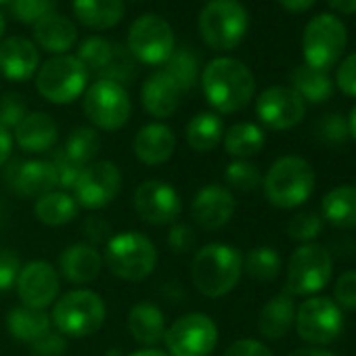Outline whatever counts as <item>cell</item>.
I'll use <instances>...</instances> for the list:
<instances>
[{
	"instance_id": "obj_1",
	"label": "cell",
	"mask_w": 356,
	"mask_h": 356,
	"mask_svg": "<svg viewBox=\"0 0 356 356\" xmlns=\"http://www.w3.org/2000/svg\"><path fill=\"white\" fill-rule=\"evenodd\" d=\"M202 86L208 103L216 111L235 113L252 101L256 80L245 63L233 57H218L206 65Z\"/></svg>"
},
{
	"instance_id": "obj_2",
	"label": "cell",
	"mask_w": 356,
	"mask_h": 356,
	"mask_svg": "<svg viewBox=\"0 0 356 356\" xmlns=\"http://www.w3.org/2000/svg\"><path fill=\"white\" fill-rule=\"evenodd\" d=\"M243 273V256L227 243H210L202 248L191 264V279L200 293L222 298L233 291Z\"/></svg>"
},
{
	"instance_id": "obj_3",
	"label": "cell",
	"mask_w": 356,
	"mask_h": 356,
	"mask_svg": "<svg viewBox=\"0 0 356 356\" xmlns=\"http://www.w3.org/2000/svg\"><path fill=\"white\" fill-rule=\"evenodd\" d=\"M314 191V170L298 155L277 159L264 176V195L270 206L291 210L302 206Z\"/></svg>"
},
{
	"instance_id": "obj_4",
	"label": "cell",
	"mask_w": 356,
	"mask_h": 356,
	"mask_svg": "<svg viewBox=\"0 0 356 356\" xmlns=\"http://www.w3.org/2000/svg\"><path fill=\"white\" fill-rule=\"evenodd\" d=\"M248 11L237 0H208L197 28L204 42L214 51H233L248 34Z\"/></svg>"
},
{
	"instance_id": "obj_5",
	"label": "cell",
	"mask_w": 356,
	"mask_h": 356,
	"mask_svg": "<svg viewBox=\"0 0 356 356\" xmlns=\"http://www.w3.org/2000/svg\"><path fill=\"white\" fill-rule=\"evenodd\" d=\"M105 264L113 277L124 281H140L155 270L157 250L143 233H120L107 241Z\"/></svg>"
},
{
	"instance_id": "obj_6",
	"label": "cell",
	"mask_w": 356,
	"mask_h": 356,
	"mask_svg": "<svg viewBox=\"0 0 356 356\" xmlns=\"http://www.w3.org/2000/svg\"><path fill=\"white\" fill-rule=\"evenodd\" d=\"M105 314V304L99 293L90 289H74L55 302L51 321L61 335L88 337L103 327Z\"/></svg>"
},
{
	"instance_id": "obj_7",
	"label": "cell",
	"mask_w": 356,
	"mask_h": 356,
	"mask_svg": "<svg viewBox=\"0 0 356 356\" xmlns=\"http://www.w3.org/2000/svg\"><path fill=\"white\" fill-rule=\"evenodd\" d=\"M88 82L86 67L74 55L51 57L36 74V88L49 103L67 105L84 95Z\"/></svg>"
},
{
	"instance_id": "obj_8",
	"label": "cell",
	"mask_w": 356,
	"mask_h": 356,
	"mask_svg": "<svg viewBox=\"0 0 356 356\" xmlns=\"http://www.w3.org/2000/svg\"><path fill=\"white\" fill-rule=\"evenodd\" d=\"M86 118L101 130L113 132L126 126L132 113V103L128 90L122 82L101 78L86 88L82 101Z\"/></svg>"
},
{
	"instance_id": "obj_9",
	"label": "cell",
	"mask_w": 356,
	"mask_h": 356,
	"mask_svg": "<svg viewBox=\"0 0 356 356\" xmlns=\"http://www.w3.org/2000/svg\"><path fill=\"white\" fill-rule=\"evenodd\" d=\"M331 254L318 243L300 245L287 264V293L289 296H312L327 287L331 279Z\"/></svg>"
},
{
	"instance_id": "obj_10",
	"label": "cell",
	"mask_w": 356,
	"mask_h": 356,
	"mask_svg": "<svg viewBox=\"0 0 356 356\" xmlns=\"http://www.w3.org/2000/svg\"><path fill=\"white\" fill-rule=\"evenodd\" d=\"M348 42V32L335 15L323 13L308 22L302 38V51L306 65L327 72L335 61H339Z\"/></svg>"
},
{
	"instance_id": "obj_11",
	"label": "cell",
	"mask_w": 356,
	"mask_h": 356,
	"mask_svg": "<svg viewBox=\"0 0 356 356\" xmlns=\"http://www.w3.org/2000/svg\"><path fill=\"white\" fill-rule=\"evenodd\" d=\"M128 49L145 65H163L174 53V32L163 17L153 13L140 15L130 26Z\"/></svg>"
},
{
	"instance_id": "obj_12",
	"label": "cell",
	"mask_w": 356,
	"mask_h": 356,
	"mask_svg": "<svg viewBox=\"0 0 356 356\" xmlns=\"http://www.w3.org/2000/svg\"><path fill=\"white\" fill-rule=\"evenodd\" d=\"M163 339L172 356H208L218 343V327L208 314L191 312L176 318Z\"/></svg>"
},
{
	"instance_id": "obj_13",
	"label": "cell",
	"mask_w": 356,
	"mask_h": 356,
	"mask_svg": "<svg viewBox=\"0 0 356 356\" xmlns=\"http://www.w3.org/2000/svg\"><path fill=\"white\" fill-rule=\"evenodd\" d=\"M343 329L341 308L323 296H312L296 310V331L312 346H325L333 341Z\"/></svg>"
},
{
	"instance_id": "obj_14",
	"label": "cell",
	"mask_w": 356,
	"mask_h": 356,
	"mask_svg": "<svg viewBox=\"0 0 356 356\" xmlns=\"http://www.w3.org/2000/svg\"><path fill=\"white\" fill-rule=\"evenodd\" d=\"M122 189V174L113 161H95L82 168L74 185V200L78 208L101 210L107 208Z\"/></svg>"
},
{
	"instance_id": "obj_15",
	"label": "cell",
	"mask_w": 356,
	"mask_h": 356,
	"mask_svg": "<svg viewBox=\"0 0 356 356\" xmlns=\"http://www.w3.org/2000/svg\"><path fill=\"white\" fill-rule=\"evenodd\" d=\"M260 122L270 130H289L306 115L304 99L287 86H270L256 101Z\"/></svg>"
},
{
	"instance_id": "obj_16",
	"label": "cell",
	"mask_w": 356,
	"mask_h": 356,
	"mask_svg": "<svg viewBox=\"0 0 356 356\" xmlns=\"http://www.w3.org/2000/svg\"><path fill=\"white\" fill-rule=\"evenodd\" d=\"M134 210L149 225H174L181 216V195L168 183L145 181L134 191Z\"/></svg>"
},
{
	"instance_id": "obj_17",
	"label": "cell",
	"mask_w": 356,
	"mask_h": 356,
	"mask_svg": "<svg viewBox=\"0 0 356 356\" xmlns=\"http://www.w3.org/2000/svg\"><path fill=\"white\" fill-rule=\"evenodd\" d=\"M15 287L24 306L44 310L59 296V275L49 262L36 260L19 270Z\"/></svg>"
},
{
	"instance_id": "obj_18",
	"label": "cell",
	"mask_w": 356,
	"mask_h": 356,
	"mask_svg": "<svg viewBox=\"0 0 356 356\" xmlns=\"http://www.w3.org/2000/svg\"><path fill=\"white\" fill-rule=\"evenodd\" d=\"M235 214V197L220 185H208L197 191L191 204V218L204 231L222 229Z\"/></svg>"
},
{
	"instance_id": "obj_19",
	"label": "cell",
	"mask_w": 356,
	"mask_h": 356,
	"mask_svg": "<svg viewBox=\"0 0 356 356\" xmlns=\"http://www.w3.org/2000/svg\"><path fill=\"white\" fill-rule=\"evenodd\" d=\"M40 65L38 47L24 38L11 36L0 42V74L13 82L30 80Z\"/></svg>"
},
{
	"instance_id": "obj_20",
	"label": "cell",
	"mask_w": 356,
	"mask_h": 356,
	"mask_svg": "<svg viewBox=\"0 0 356 356\" xmlns=\"http://www.w3.org/2000/svg\"><path fill=\"white\" fill-rule=\"evenodd\" d=\"M181 97H183L181 86H178L163 70L151 74L145 80L143 90H140L143 107L147 109L149 115L157 120L170 118L178 109V105H181Z\"/></svg>"
},
{
	"instance_id": "obj_21",
	"label": "cell",
	"mask_w": 356,
	"mask_h": 356,
	"mask_svg": "<svg viewBox=\"0 0 356 356\" xmlns=\"http://www.w3.org/2000/svg\"><path fill=\"white\" fill-rule=\"evenodd\" d=\"M176 149V136L165 124H147L143 126L132 143L134 155L147 165L165 163Z\"/></svg>"
},
{
	"instance_id": "obj_22",
	"label": "cell",
	"mask_w": 356,
	"mask_h": 356,
	"mask_svg": "<svg viewBox=\"0 0 356 356\" xmlns=\"http://www.w3.org/2000/svg\"><path fill=\"white\" fill-rule=\"evenodd\" d=\"M34 40L47 53L65 55L76 44L78 30L65 15L53 11L34 24Z\"/></svg>"
},
{
	"instance_id": "obj_23",
	"label": "cell",
	"mask_w": 356,
	"mask_h": 356,
	"mask_svg": "<svg viewBox=\"0 0 356 356\" xmlns=\"http://www.w3.org/2000/svg\"><path fill=\"white\" fill-rule=\"evenodd\" d=\"M15 191L24 197H44L55 191L59 185V176L53 165V161L44 159H32L19 165L15 174Z\"/></svg>"
},
{
	"instance_id": "obj_24",
	"label": "cell",
	"mask_w": 356,
	"mask_h": 356,
	"mask_svg": "<svg viewBox=\"0 0 356 356\" xmlns=\"http://www.w3.org/2000/svg\"><path fill=\"white\" fill-rule=\"evenodd\" d=\"M57 136H59V130H57L55 120L42 111L28 113L24 122L15 128L17 145L30 153H44L53 149V145L57 143Z\"/></svg>"
},
{
	"instance_id": "obj_25",
	"label": "cell",
	"mask_w": 356,
	"mask_h": 356,
	"mask_svg": "<svg viewBox=\"0 0 356 356\" xmlns=\"http://www.w3.org/2000/svg\"><path fill=\"white\" fill-rule=\"evenodd\" d=\"M59 264H61L63 277L70 283L84 285V283H90L99 277L101 266H103V258L92 245L76 243L61 254Z\"/></svg>"
},
{
	"instance_id": "obj_26",
	"label": "cell",
	"mask_w": 356,
	"mask_h": 356,
	"mask_svg": "<svg viewBox=\"0 0 356 356\" xmlns=\"http://www.w3.org/2000/svg\"><path fill=\"white\" fill-rule=\"evenodd\" d=\"M293 323H296V304L287 291L270 298L258 316V329L268 339L285 337Z\"/></svg>"
},
{
	"instance_id": "obj_27",
	"label": "cell",
	"mask_w": 356,
	"mask_h": 356,
	"mask_svg": "<svg viewBox=\"0 0 356 356\" xmlns=\"http://www.w3.org/2000/svg\"><path fill=\"white\" fill-rule=\"evenodd\" d=\"M128 329L132 337L143 346H155L165 335L163 312L151 302H138L130 308Z\"/></svg>"
},
{
	"instance_id": "obj_28",
	"label": "cell",
	"mask_w": 356,
	"mask_h": 356,
	"mask_svg": "<svg viewBox=\"0 0 356 356\" xmlns=\"http://www.w3.org/2000/svg\"><path fill=\"white\" fill-rule=\"evenodd\" d=\"M74 13L90 30H111L124 17V0H74Z\"/></svg>"
},
{
	"instance_id": "obj_29",
	"label": "cell",
	"mask_w": 356,
	"mask_h": 356,
	"mask_svg": "<svg viewBox=\"0 0 356 356\" xmlns=\"http://www.w3.org/2000/svg\"><path fill=\"white\" fill-rule=\"evenodd\" d=\"M323 220L337 229H354L356 227V187L341 185L331 189L323 197Z\"/></svg>"
},
{
	"instance_id": "obj_30",
	"label": "cell",
	"mask_w": 356,
	"mask_h": 356,
	"mask_svg": "<svg viewBox=\"0 0 356 356\" xmlns=\"http://www.w3.org/2000/svg\"><path fill=\"white\" fill-rule=\"evenodd\" d=\"M7 325H9V331L15 339L26 341V343H34L51 331V316L38 308L17 306L9 312Z\"/></svg>"
},
{
	"instance_id": "obj_31",
	"label": "cell",
	"mask_w": 356,
	"mask_h": 356,
	"mask_svg": "<svg viewBox=\"0 0 356 356\" xmlns=\"http://www.w3.org/2000/svg\"><path fill=\"white\" fill-rule=\"evenodd\" d=\"M185 136H187V143L193 151H200V153H208L212 149H216L225 136V126H222V120L216 115V113H210V111H204V113H197L185 128Z\"/></svg>"
},
{
	"instance_id": "obj_32",
	"label": "cell",
	"mask_w": 356,
	"mask_h": 356,
	"mask_svg": "<svg viewBox=\"0 0 356 356\" xmlns=\"http://www.w3.org/2000/svg\"><path fill=\"white\" fill-rule=\"evenodd\" d=\"M291 84L293 90L304 99V103H323L333 97V82L327 72L310 67L306 63L291 72Z\"/></svg>"
},
{
	"instance_id": "obj_33",
	"label": "cell",
	"mask_w": 356,
	"mask_h": 356,
	"mask_svg": "<svg viewBox=\"0 0 356 356\" xmlns=\"http://www.w3.org/2000/svg\"><path fill=\"white\" fill-rule=\"evenodd\" d=\"M34 214L47 227H63L78 216V204L70 193L53 191L36 202Z\"/></svg>"
},
{
	"instance_id": "obj_34",
	"label": "cell",
	"mask_w": 356,
	"mask_h": 356,
	"mask_svg": "<svg viewBox=\"0 0 356 356\" xmlns=\"http://www.w3.org/2000/svg\"><path fill=\"white\" fill-rule=\"evenodd\" d=\"M222 138L227 153L237 159H248L264 147V132L252 122H239L231 126Z\"/></svg>"
},
{
	"instance_id": "obj_35",
	"label": "cell",
	"mask_w": 356,
	"mask_h": 356,
	"mask_svg": "<svg viewBox=\"0 0 356 356\" xmlns=\"http://www.w3.org/2000/svg\"><path fill=\"white\" fill-rule=\"evenodd\" d=\"M61 151H63V155L70 161H74V163L84 168L86 163H90L99 155V151H101V136H99V132L95 128H86V126L76 128L65 138V145L61 147Z\"/></svg>"
},
{
	"instance_id": "obj_36",
	"label": "cell",
	"mask_w": 356,
	"mask_h": 356,
	"mask_svg": "<svg viewBox=\"0 0 356 356\" xmlns=\"http://www.w3.org/2000/svg\"><path fill=\"white\" fill-rule=\"evenodd\" d=\"M163 72L181 86V90H189L195 86L197 78H200V63L197 57L189 51V49H181L174 51L172 57L163 63Z\"/></svg>"
},
{
	"instance_id": "obj_37",
	"label": "cell",
	"mask_w": 356,
	"mask_h": 356,
	"mask_svg": "<svg viewBox=\"0 0 356 356\" xmlns=\"http://www.w3.org/2000/svg\"><path fill=\"white\" fill-rule=\"evenodd\" d=\"M113 55H115V49L111 47L109 40L99 38V36H90L80 44L76 57L86 67L88 74H103V72H107Z\"/></svg>"
},
{
	"instance_id": "obj_38",
	"label": "cell",
	"mask_w": 356,
	"mask_h": 356,
	"mask_svg": "<svg viewBox=\"0 0 356 356\" xmlns=\"http://www.w3.org/2000/svg\"><path fill=\"white\" fill-rule=\"evenodd\" d=\"M243 268H245L248 277H252L256 281H273L281 270V256L277 254V250L266 248V245L254 248L245 256Z\"/></svg>"
},
{
	"instance_id": "obj_39",
	"label": "cell",
	"mask_w": 356,
	"mask_h": 356,
	"mask_svg": "<svg viewBox=\"0 0 356 356\" xmlns=\"http://www.w3.org/2000/svg\"><path fill=\"white\" fill-rule=\"evenodd\" d=\"M225 181L231 189L235 191H241V193H250L254 189L260 187V181L262 176L258 172V168L248 161V159H237L233 163L227 165V172H225Z\"/></svg>"
},
{
	"instance_id": "obj_40",
	"label": "cell",
	"mask_w": 356,
	"mask_h": 356,
	"mask_svg": "<svg viewBox=\"0 0 356 356\" xmlns=\"http://www.w3.org/2000/svg\"><path fill=\"white\" fill-rule=\"evenodd\" d=\"M323 231V216L316 212H300L287 225V235L293 241L312 243Z\"/></svg>"
},
{
	"instance_id": "obj_41",
	"label": "cell",
	"mask_w": 356,
	"mask_h": 356,
	"mask_svg": "<svg viewBox=\"0 0 356 356\" xmlns=\"http://www.w3.org/2000/svg\"><path fill=\"white\" fill-rule=\"evenodd\" d=\"M316 136L325 145H341V143H346L348 136H350L346 118L339 115V113L323 115L321 122L316 124Z\"/></svg>"
},
{
	"instance_id": "obj_42",
	"label": "cell",
	"mask_w": 356,
	"mask_h": 356,
	"mask_svg": "<svg viewBox=\"0 0 356 356\" xmlns=\"http://www.w3.org/2000/svg\"><path fill=\"white\" fill-rule=\"evenodd\" d=\"M55 0H11V13L22 24H36L44 15L53 13Z\"/></svg>"
},
{
	"instance_id": "obj_43",
	"label": "cell",
	"mask_w": 356,
	"mask_h": 356,
	"mask_svg": "<svg viewBox=\"0 0 356 356\" xmlns=\"http://www.w3.org/2000/svg\"><path fill=\"white\" fill-rule=\"evenodd\" d=\"M26 115H28V105L22 95L7 92L0 97V126L3 128H7V130L17 128Z\"/></svg>"
},
{
	"instance_id": "obj_44",
	"label": "cell",
	"mask_w": 356,
	"mask_h": 356,
	"mask_svg": "<svg viewBox=\"0 0 356 356\" xmlns=\"http://www.w3.org/2000/svg\"><path fill=\"white\" fill-rule=\"evenodd\" d=\"M333 302L341 310H356V270H346L339 275L333 287Z\"/></svg>"
},
{
	"instance_id": "obj_45",
	"label": "cell",
	"mask_w": 356,
	"mask_h": 356,
	"mask_svg": "<svg viewBox=\"0 0 356 356\" xmlns=\"http://www.w3.org/2000/svg\"><path fill=\"white\" fill-rule=\"evenodd\" d=\"M195 243H197V237L189 225H183V222L172 225L170 235H168V248L174 254H191L195 250Z\"/></svg>"
},
{
	"instance_id": "obj_46",
	"label": "cell",
	"mask_w": 356,
	"mask_h": 356,
	"mask_svg": "<svg viewBox=\"0 0 356 356\" xmlns=\"http://www.w3.org/2000/svg\"><path fill=\"white\" fill-rule=\"evenodd\" d=\"M19 270V256L11 250H0V291H7L17 283Z\"/></svg>"
},
{
	"instance_id": "obj_47",
	"label": "cell",
	"mask_w": 356,
	"mask_h": 356,
	"mask_svg": "<svg viewBox=\"0 0 356 356\" xmlns=\"http://www.w3.org/2000/svg\"><path fill=\"white\" fill-rule=\"evenodd\" d=\"M32 346V356H63L67 341L61 333H47L38 341L30 343Z\"/></svg>"
},
{
	"instance_id": "obj_48",
	"label": "cell",
	"mask_w": 356,
	"mask_h": 356,
	"mask_svg": "<svg viewBox=\"0 0 356 356\" xmlns=\"http://www.w3.org/2000/svg\"><path fill=\"white\" fill-rule=\"evenodd\" d=\"M335 82H337L341 92H346L350 97H356V53L348 55L341 61V65H339V70L335 74Z\"/></svg>"
},
{
	"instance_id": "obj_49",
	"label": "cell",
	"mask_w": 356,
	"mask_h": 356,
	"mask_svg": "<svg viewBox=\"0 0 356 356\" xmlns=\"http://www.w3.org/2000/svg\"><path fill=\"white\" fill-rule=\"evenodd\" d=\"M225 356H273V352L258 339H237L229 346Z\"/></svg>"
},
{
	"instance_id": "obj_50",
	"label": "cell",
	"mask_w": 356,
	"mask_h": 356,
	"mask_svg": "<svg viewBox=\"0 0 356 356\" xmlns=\"http://www.w3.org/2000/svg\"><path fill=\"white\" fill-rule=\"evenodd\" d=\"M82 231H84V235L88 237V241H92V243H103V241H109L113 235H111V227L105 222V220H101V218H86V222H84V227H82Z\"/></svg>"
},
{
	"instance_id": "obj_51",
	"label": "cell",
	"mask_w": 356,
	"mask_h": 356,
	"mask_svg": "<svg viewBox=\"0 0 356 356\" xmlns=\"http://www.w3.org/2000/svg\"><path fill=\"white\" fill-rule=\"evenodd\" d=\"M13 151V136L7 128L0 126V165H3Z\"/></svg>"
},
{
	"instance_id": "obj_52",
	"label": "cell",
	"mask_w": 356,
	"mask_h": 356,
	"mask_svg": "<svg viewBox=\"0 0 356 356\" xmlns=\"http://www.w3.org/2000/svg\"><path fill=\"white\" fill-rule=\"evenodd\" d=\"M316 3V0H279V5L289 11V13H304L308 11L312 5Z\"/></svg>"
},
{
	"instance_id": "obj_53",
	"label": "cell",
	"mask_w": 356,
	"mask_h": 356,
	"mask_svg": "<svg viewBox=\"0 0 356 356\" xmlns=\"http://www.w3.org/2000/svg\"><path fill=\"white\" fill-rule=\"evenodd\" d=\"M329 7L339 11V13H346V15H354L356 13V0H327Z\"/></svg>"
},
{
	"instance_id": "obj_54",
	"label": "cell",
	"mask_w": 356,
	"mask_h": 356,
	"mask_svg": "<svg viewBox=\"0 0 356 356\" xmlns=\"http://www.w3.org/2000/svg\"><path fill=\"white\" fill-rule=\"evenodd\" d=\"M287 356H333L327 350H318V348H302V350H293Z\"/></svg>"
},
{
	"instance_id": "obj_55",
	"label": "cell",
	"mask_w": 356,
	"mask_h": 356,
	"mask_svg": "<svg viewBox=\"0 0 356 356\" xmlns=\"http://www.w3.org/2000/svg\"><path fill=\"white\" fill-rule=\"evenodd\" d=\"M130 356H168V354L161 352V350H155V348H145V350H138V352H134Z\"/></svg>"
},
{
	"instance_id": "obj_56",
	"label": "cell",
	"mask_w": 356,
	"mask_h": 356,
	"mask_svg": "<svg viewBox=\"0 0 356 356\" xmlns=\"http://www.w3.org/2000/svg\"><path fill=\"white\" fill-rule=\"evenodd\" d=\"M348 130H350V136L356 140V107L352 109V113L348 118Z\"/></svg>"
},
{
	"instance_id": "obj_57",
	"label": "cell",
	"mask_w": 356,
	"mask_h": 356,
	"mask_svg": "<svg viewBox=\"0 0 356 356\" xmlns=\"http://www.w3.org/2000/svg\"><path fill=\"white\" fill-rule=\"evenodd\" d=\"M5 30H7V24H5V17H3V13H0V42H3Z\"/></svg>"
},
{
	"instance_id": "obj_58",
	"label": "cell",
	"mask_w": 356,
	"mask_h": 356,
	"mask_svg": "<svg viewBox=\"0 0 356 356\" xmlns=\"http://www.w3.org/2000/svg\"><path fill=\"white\" fill-rule=\"evenodd\" d=\"M3 3H11V0H0V5H3Z\"/></svg>"
}]
</instances>
